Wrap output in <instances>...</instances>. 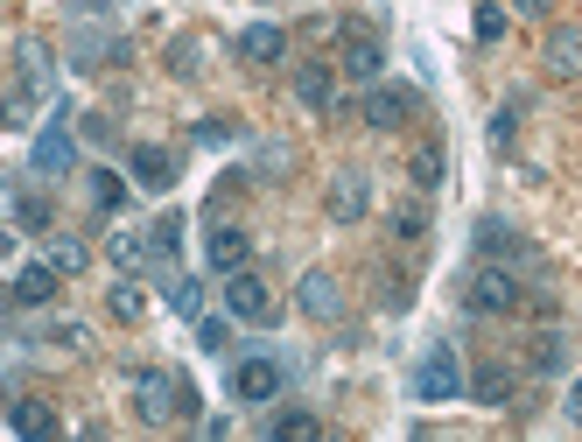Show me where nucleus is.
<instances>
[{
  "instance_id": "obj_1",
  "label": "nucleus",
  "mask_w": 582,
  "mask_h": 442,
  "mask_svg": "<svg viewBox=\"0 0 582 442\" xmlns=\"http://www.w3.org/2000/svg\"><path fill=\"white\" fill-rule=\"evenodd\" d=\"M133 414H141L148 429L190 421L197 414V387H190L183 373H169V365H148V373H133Z\"/></svg>"
},
{
  "instance_id": "obj_2",
  "label": "nucleus",
  "mask_w": 582,
  "mask_h": 442,
  "mask_svg": "<svg viewBox=\"0 0 582 442\" xmlns=\"http://www.w3.org/2000/svg\"><path fill=\"white\" fill-rule=\"evenodd\" d=\"M414 400H429V408H450V400H463V365L450 344H429L414 365Z\"/></svg>"
},
{
  "instance_id": "obj_3",
  "label": "nucleus",
  "mask_w": 582,
  "mask_h": 442,
  "mask_svg": "<svg viewBox=\"0 0 582 442\" xmlns=\"http://www.w3.org/2000/svg\"><path fill=\"white\" fill-rule=\"evenodd\" d=\"M519 302H527V288H519V274H513V267L484 260L477 274H471V310H477V316H513Z\"/></svg>"
},
{
  "instance_id": "obj_4",
  "label": "nucleus",
  "mask_w": 582,
  "mask_h": 442,
  "mask_svg": "<svg viewBox=\"0 0 582 442\" xmlns=\"http://www.w3.org/2000/svg\"><path fill=\"white\" fill-rule=\"evenodd\" d=\"M281 358H267V352H254V358H239L231 365V400H239V408H267V400H281Z\"/></svg>"
},
{
  "instance_id": "obj_5",
  "label": "nucleus",
  "mask_w": 582,
  "mask_h": 442,
  "mask_svg": "<svg viewBox=\"0 0 582 442\" xmlns=\"http://www.w3.org/2000/svg\"><path fill=\"white\" fill-rule=\"evenodd\" d=\"M225 310L239 323H274L281 302H274V288H267L254 267H231V274H225Z\"/></svg>"
},
{
  "instance_id": "obj_6",
  "label": "nucleus",
  "mask_w": 582,
  "mask_h": 442,
  "mask_svg": "<svg viewBox=\"0 0 582 442\" xmlns=\"http://www.w3.org/2000/svg\"><path fill=\"white\" fill-rule=\"evenodd\" d=\"M29 162H35V176L43 183H56V176H71L77 169V141H71V127H64V112L35 133V148H29Z\"/></svg>"
},
{
  "instance_id": "obj_7",
  "label": "nucleus",
  "mask_w": 582,
  "mask_h": 442,
  "mask_svg": "<svg viewBox=\"0 0 582 442\" xmlns=\"http://www.w3.org/2000/svg\"><path fill=\"white\" fill-rule=\"evenodd\" d=\"M295 310L316 316V323H337L344 316V281L330 274V267H309V274L295 281Z\"/></svg>"
},
{
  "instance_id": "obj_8",
  "label": "nucleus",
  "mask_w": 582,
  "mask_h": 442,
  "mask_svg": "<svg viewBox=\"0 0 582 442\" xmlns=\"http://www.w3.org/2000/svg\"><path fill=\"white\" fill-rule=\"evenodd\" d=\"M127 176L141 183V190H154V197H162V190H176L183 162H176V148H162V141H141V148L127 155Z\"/></svg>"
},
{
  "instance_id": "obj_9",
  "label": "nucleus",
  "mask_w": 582,
  "mask_h": 442,
  "mask_svg": "<svg viewBox=\"0 0 582 442\" xmlns=\"http://www.w3.org/2000/svg\"><path fill=\"white\" fill-rule=\"evenodd\" d=\"M323 211H330L337 225H358L365 211H373V176H365V169H337V176H330Z\"/></svg>"
},
{
  "instance_id": "obj_10",
  "label": "nucleus",
  "mask_w": 582,
  "mask_h": 442,
  "mask_svg": "<svg viewBox=\"0 0 582 442\" xmlns=\"http://www.w3.org/2000/svg\"><path fill=\"white\" fill-rule=\"evenodd\" d=\"M540 64H548V78H582V29H548V43H540Z\"/></svg>"
},
{
  "instance_id": "obj_11",
  "label": "nucleus",
  "mask_w": 582,
  "mask_h": 442,
  "mask_svg": "<svg viewBox=\"0 0 582 442\" xmlns=\"http://www.w3.org/2000/svg\"><path fill=\"white\" fill-rule=\"evenodd\" d=\"M407 112H414V91H407V85H379L373 99H365V127L394 133V127H407Z\"/></svg>"
},
{
  "instance_id": "obj_12",
  "label": "nucleus",
  "mask_w": 582,
  "mask_h": 442,
  "mask_svg": "<svg viewBox=\"0 0 582 442\" xmlns=\"http://www.w3.org/2000/svg\"><path fill=\"white\" fill-rule=\"evenodd\" d=\"M295 99L309 112H330V106H337V78H330V64H295Z\"/></svg>"
},
{
  "instance_id": "obj_13",
  "label": "nucleus",
  "mask_w": 582,
  "mask_h": 442,
  "mask_svg": "<svg viewBox=\"0 0 582 442\" xmlns=\"http://www.w3.org/2000/svg\"><path fill=\"white\" fill-rule=\"evenodd\" d=\"M379 64H386V50H379V35H344V78H358V85H373V78H379Z\"/></svg>"
},
{
  "instance_id": "obj_14",
  "label": "nucleus",
  "mask_w": 582,
  "mask_h": 442,
  "mask_svg": "<svg viewBox=\"0 0 582 442\" xmlns=\"http://www.w3.org/2000/svg\"><path fill=\"white\" fill-rule=\"evenodd\" d=\"M56 267L43 260V267H22V274H14V302H22V310H43V302H56Z\"/></svg>"
},
{
  "instance_id": "obj_15",
  "label": "nucleus",
  "mask_w": 582,
  "mask_h": 442,
  "mask_svg": "<svg viewBox=\"0 0 582 442\" xmlns=\"http://www.w3.org/2000/svg\"><path fill=\"white\" fill-rule=\"evenodd\" d=\"M231 50H239L246 64H274V56L288 50V35L274 22H254V29H239V43H231Z\"/></svg>"
},
{
  "instance_id": "obj_16",
  "label": "nucleus",
  "mask_w": 582,
  "mask_h": 442,
  "mask_svg": "<svg viewBox=\"0 0 582 442\" xmlns=\"http://www.w3.org/2000/svg\"><path fill=\"white\" fill-rule=\"evenodd\" d=\"M204 254H211L218 274H231V267H246V233H239V225H218V233L204 239Z\"/></svg>"
},
{
  "instance_id": "obj_17",
  "label": "nucleus",
  "mask_w": 582,
  "mask_h": 442,
  "mask_svg": "<svg viewBox=\"0 0 582 442\" xmlns=\"http://www.w3.org/2000/svg\"><path fill=\"white\" fill-rule=\"evenodd\" d=\"M471 400H477V408H506V400H513V373H506V365H477Z\"/></svg>"
},
{
  "instance_id": "obj_18",
  "label": "nucleus",
  "mask_w": 582,
  "mask_h": 442,
  "mask_svg": "<svg viewBox=\"0 0 582 442\" xmlns=\"http://www.w3.org/2000/svg\"><path fill=\"white\" fill-rule=\"evenodd\" d=\"M8 429L14 435H56V408H43V400H14V408H8Z\"/></svg>"
},
{
  "instance_id": "obj_19",
  "label": "nucleus",
  "mask_w": 582,
  "mask_h": 442,
  "mask_svg": "<svg viewBox=\"0 0 582 442\" xmlns=\"http://www.w3.org/2000/svg\"><path fill=\"white\" fill-rule=\"evenodd\" d=\"M267 435H274V442H316V435H323V421L309 414V408H288V414L267 421Z\"/></svg>"
},
{
  "instance_id": "obj_20",
  "label": "nucleus",
  "mask_w": 582,
  "mask_h": 442,
  "mask_svg": "<svg viewBox=\"0 0 582 442\" xmlns=\"http://www.w3.org/2000/svg\"><path fill=\"white\" fill-rule=\"evenodd\" d=\"M477 254L498 260V254H527V246H519V233H513L506 218H477Z\"/></svg>"
},
{
  "instance_id": "obj_21",
  "label": "nucleus",
  "mask_w": 582,
  "mask_h": 442,
  "mask_svg": "<svg viewBox=\"0 0 582 442\" xmlns=\"http://www.w3.org/2000/svg\"><path fill=\"white\" fill-rule=\"evenodd\" d=\"M106 254H112V267H127V274H133V267H148V260H154V239H148V233H112V239H106Z\"/></svg>"
},
{
  "instance_id": "obj_22",
  "label": "nucleus",
  "mask_w": 582,
  "mask_h": 442,
  "mask_svg": "<svg viewBox=\"0 0 582 442\" xmlns=\"http://www.w3.org/2000/svg\"><path fill=\"white\" fill-rule=\"evenodd\" d=\"M106 56H127V43H112V35H71V64L77 71H99Z\"/></svg>"
},
{
  "instance_id": "obj_23",
  "label": "nucleus",
  "mask_w": 582,
  "mask_h": 442,
  "mask_svg": "<svg viewBox=\"0 0 582 442\" xmlns=\"http://www.w3.org/2000/svg\"><path fill=\"white\" fill-rule=\"evenodd\" d=\"M50 267H56L64 281H71V274H85V267H91V246H85V239H71V233H56V239H50Z\"/></svg>"
},
{
  "instance_id": "obj_24",
  "label": "nucleus",
  "mask_w": 582,
  "mask_h": 442,
  "mask_svg": "<svg viewBox=\"0 0 582 442\" xmlns=\"http://www.w3.org/2000/svg\"><path fill=\"white\" fill-rule=\"evenodd\" d=\"M407 176L421 190H442V141H414V155H407Z\"/></svg>"
},
{
  "instance_id": "obj_25",
  "label": "nucleus",
  "mask_w": 582,
  "mask_h": 442,
  "mask_svg": "<svg viewBox=\"0 0 582 442\" xmlns=\"http://www.w3.org/2000/svg\"><path fill=\"white\" fill-rule=\"evenodd\" d=\"M8 211H14V225H22V233H50V204L29 197V190H8Z\"/></svg>"
},
{
  "instance_id": "obj_26",
  "label": "nucleus",
  "mask_w": 582,
  "mask_h": 442,
  "mask_svg": "<svg viewBox=\"0 0 582 442\" xmlns=\"http://www.w3.org/2000/svg\"><path fill=\"white\" fill-rule=\"evenodd\" d=\"M106 302H112V316H120V323H141V310H148V295H141L133 281H112Z\"/></svg>"
},
{
  "instance_id": "obj_27",
  "label": "nucleus",
  "mask_w": 582,
  "mask_h": 442,
  "mask_svg": "<svg viewBox=\"0 0 582 442\" xmlns=\"http://www.w3.org/2000/svg\"><path fill=\"white\" fill-rule=\"evenodd\" d=\"M162 295H169V310H176V316H204V288L190 281V274H176V281L162 288Z\"/></svg>"
},
{
  "instance_id": "obj_28",
  "label": "nucleus",
  "mask_w": 582,
  "mask_h": 442,
  "mask_svg": "<svg viewBox=\"0 0 582 442\" xmlns=\"http://www.w3.org/2000/svg\"><path fill=\"white\" fill-rule=\"evenodd\" d=\"M148 239H154V260H176V246H183V218L169 211V218H154L148 225Z\"/></svg>"
},
{
  "instance_id": "obj_29",
  "label": "nucleus",
  "mask_w": 582,
  "mask_h": 442,
  "mask_svg": "<svg viewBox=\"0 0 582 442\" xmlns=\"http://www.w3.org/2000/svg\"><path fill=\"white\" fill-rule=\"evenodd\" d=\"M197 50H204L197 35H176V43H169V71H176V78H197V71H204V64H197Z\"/></svg>"
},
{
  "instance_id": "obj_30",
  "label": "nucleus",
  "mask_w": 582,
  "mask_h": 442,
  "mask_svg": "<svg viewBox=\"0 0 582 442\" xmlns=\"http://www.w3.org/2000/svg\"><path fill=\"white\" fill-rule=\"evenodd\" d=\"M534 365H540V373H561V365H569V337H534Z\"/></svg>"
},
{
  "instance_id": "obj_31",
  "label": "nucleus",
  "mask_w": 582,
  "mask_h": 442,
  "mask_svg": "<svg viewBox=\"0 0 582 442\" xmlns=\"http://www.w3.org/2000/svg\"><path fill=\"white\" fill-rule=\"evenodd\" d=\"M288 162H295V148H288V141H267V148H260V176H267V183H281Z\"/></svg>"
},
{
  "instance_id": "obj_32",
  "label": "nucleus",
  "mask_w": 582,
  "mask_h": 442,
  "mask_svg": "<svg viewBox=\"0 0 582 442\" xmlns=\"http://www.w3.org/2000/svg\"><path fill=\"white\" fill-rule=\"evenodd\" d=\"M394 233H400L407 246H414L421 233H429V211H421V204H400V211H394Z\"/></svg>"
},
{
  "instance_id": "obj_33",
  "label": "nucleus",
  "mask_w": 582,
  "mask_h": 442,
  "mask_svg": "<svg viewBox=\"0 0 582 442\" xmlns=\"http://www.w3.org/2000/svg\"><path fill=\"white\" fill-rule=\"evenodd\" d=\"M519 106H527V99H506V106H498V120H492V148H513V127H519Z\"/></svg>"
},
{
  "instance_id": "obj_34",
  "label": "nucleus",
  "mask_w": 582,
  "mask_h": 442,
  "mask_svg": "<svg viewBox=\"0 0 582 442\" xmlns=\"http://www.w3.org/2000/svg\"><path fill=\"white\" fill-rule=\"evenodd\" d=\"M197 344H204V352H225V344H231V323L225 316H197Z\"/></svg>"
},
{
  "instance_id": "obj_35",
  "label": "nucleus",
  "mask_w": 582,
  "mask_h": 442,
  "mask_svg": "<svg viewBox=\"0 0 582 442\" xmlns=\"http://www.w3.org/2000/svg\"><path fill=\"white\" fill-rule=\"evenodd\" d=\"M50 344H64V352H85V344H91V331H85V323H50Z\"/></svg>"
},
{
  "instance_id": "obj_36",
  "label": "nucleus",
  "mask_w": 582,
  "mask_h": 442,
  "mask_svg": "<svg viewBox=\"0 0 582 442\" xmlns=\"http://www.w3.org/2000/svg\"><path fill=\"white\" fill-rule=\"evenodd\" d=\"M91 197H99L106 211H120V204H127V183H120V176H112V169H106V176L91 183Z\"/></svg>"
},
{
  "instance_id": "obj_37",
  "label": "nucleus",
  "mask_w": 582,
  "mask_h": 442,
  "mask_svg": "<svg viewBox=\"0 0 582 442\" xmlns=\"http://www.w3.org/2000/svg\"><path fill=\"white\" fill-rule=\"evenodd\" d=\"M506 35V8H477V43H498Z\"/></svg>"
},
{
  "instance_id": "obj_38",
  "label": "nucleus",
  "mask_w": 582,
  "mask_h": 442,
  "mask_svg": "<svg viewBox=\"0 0 582 442\" xmlns=\"http://www.w3.org/2000/svg\"><path fill=\"white\" fill-rule=\"evenodd\" d=\"M197 141H204V148H225V141H231V120H204Z\"/></svg>"
},
{
  "instance_id": "obj_39",
  "label": "nucleus",
  "mask_w": 582,
  "mask_h": 442,
  "mask_svg": "<svg viewBox=\"0 0 582 442\" xmlns=\"http://www.w3.org/2000/svg\"><path fill=\"white\" fill-rule=\"evenodd\" d=\"M561 414H569L575 429H582V379H575V387H569V400H561Z\"/></svg>"
},
{
  "instance_id": "obj_40",
  "label": "nucleus",
  "mask_w": 582,
  "mask_h": 442,
  "mask_svg": "<svg viewBox=\"0 0 582 442\" xmlns=\"http://www.w3.org/2000/svg\"><path fill=\"white\" fill-rule=\"evenodd\" d=\"M519 14H527V22H540V14H548V0H519Z\"/></svg>"
},
{
  "instance_id": "obj_41",
  "label": "nucleus",
  "mask_w": 582,
  "mask_h": 442,
  "mask_svg": "<svg viewBox=\"0 0 582 442\" xmlns=\"http://www.w3.org/2000/svg\"><path fill=\"white\" fill-rule=\"evenodd\" d=\"M77 8H106V0H77Z\"/></svg>"
}]
</instances>
